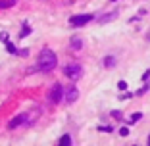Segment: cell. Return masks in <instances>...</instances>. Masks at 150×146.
<instances>
[{"label": "cell", "instance_id": "52a82bcc", "mask_svg": "<svg viewBox=\"0 0 150 146\" xmlns=\"http://www.w3.org/2000/svg\"><path fill=\"white\" fill-rule=\"evenodd\" d=\"M117 13H119V12H110V13H106V16L98 18V23H108V21H114V19L117 18Z\"/></svg>", "mask_w": 150, "mask_h": 146}, {"label": "cell", "instance_id": "9c48e42d", "mask_svg": "<svg viewBox=\"0 0 150 146\" xmlns=\"http://www.w3.org/2000/svg\"><path fill=\"white\" fill-rule=\"evenodd\" d=\"M115 66V58L114 56H106L104 58V67H114Z\"/></svg>", "mask_w": 150, "mask_h": 146}, {"label": "cell", "instance_id": "5bb4252c", "mask_svg": "<svg viewBox=\"0 0 150 146\" xmlns=\"http://www.w3.org/2000/svg\"><path fill=\"white\" fill-rule=\"evenodd\" d=\"M6 48H8V52H10V54H16V52H18V48H16L12 42H6Z\"/></svg>", "mask_w": 150, "mask_h": 146}, {"label": "cell", "instance_id": "7a4b0ae2", "mask_svg": "<svg viewBox=\"0 0 150 146\" xmlns=\"http://www.w3.org/2000/svg\"><path fill=\"white\" fill-rule=\"evenodd\" d=\"M64 75H67L69 79L77 81V79H81V75H83V67H81L79 63H69V66L64 67Z\"/></svg>", "mask_w": 150, "mask_h": 146}, {"label": "cell", "instance_id": "44dd1931", "mask_svg": "<svg viewBox=\"0 0 150 146\" xmlns=\"http://www.w3.org/2000/svg\"><path fill=\"white\" fill-rule=\"evenodd\" d=\"M112 115H114V117H121V111L115 110V111H112Z\"/></svg>", "mask_w": 150, "mask_h": 146}, {"label": "cell", "instance_id": "30bf717a", "mask_svg": "<svg viewBox=\"0 0 150 146\" xmlns=\"http://www.w3.org/2000/svg\"><path fill=\"white\" fill-rule=\"evenodd\" d=\"M141 117H142V114H141V111H137V114H133L131 117H129V121H127V123H129V125H133V123H137V121L141 119Z\"/></svg>", "mask_w": 150, "mask_h": 146}, {"label": "cell", "instance_id": "ffe728a7", "mask_svg": "<svg viewBox=\"0 0 150 146\" xmlns=\"http://www.w3.org/2000/svg\"><path fill=\"white\" fill-rule=\"evenodd\" d=\"M0 40H6L8 42V33H0Z\"/></svg>", "mask_w": 150, "mask_h": 146}, {"label": "cell", "instance_id": "ba28073f", "mask_svg": "<svg viewBox=\"0 0 150 146\" xmlns=\"http://www.w3.org/2000/svg\"><path fill=\"white\" fill-rule=\"evenodd\" d=\"M71 48L73 50H81L83 48V39H81V37H71Z\"/></svg>", "mask_w": 150, "mask_h": 146}, {"label": "cell", "instance_id": "ac0fdd59", "mask_svg": "<svg viewBox=\"0 0 150 146\" xmlns=\"http://www.w3.org/2000/svg\"><path fill=\"white\" fill-rule=\"evenodd\" d=\"M98 131H104V133H112L114 129H112V127H98Z\"/></svg>", "mask_w": 150, "mask_h": 146}, {"label": "cell", "instance_id": "8fae6325", "mask_svg": "<svg viewBox=\"0 0 150 146\" xmlns=\"http://www.w3.org/2000/svg\"><path fill=\"white\" fill-rule=\"evenodd\" d=\"M60 144H62V146H69L71 144V137H69V135H64V137L60 138Z\"/></svg>", "mask_w": 150, "mask_h": 146}, {"label": "cell", "instance_id": "d6986e66", "mask_svg": "<svg viewBox=\"0 0 150 146\" xmlns=\"http://www.w3.org/2000/svg\"><path fill=\"white\" fill-rule=\"evenodd\" d=\"M148 79H150V69L144 71V75H142V81H148Z\"/></svg>", "mask_w": 150, "mask_h": 146}, {"label": "cell", "instance_id": "3957f363", "mask_svg": "<svg viewBox=\"0 0 150 146\" xmlns=\"http://www.w3.org/2000/svg\"><path fill=\"white\" fill-rule=\"evenodd\" d=\"M62 98H64V89H62V85H60V83H56V85H54V89L50 90V94H48V100L54 102V104H58V102H62Z\"/></svg>", "mask_w": 150, "mask_h": 146}, {"label": "cell", "instance_id": "2e32d148", "mask_svg": "<svg viewBox=\"0 0 150 146\" xmlns=\"http://www.w3.org/2000/svg\"><path fill=\"white\" fill-rule=\"evenodd\" d=\"M119 135H121V137H129V129L127 127H121V129H119Z\"/></svg>", "mask_w": 150, "mask_h": 146}, {"label": "cell", "instance_id": "277c9868", "mask_svg": "<svg viewBox=\"0 0 150 146\" xmlns=\"http://www.w3.org/2000/svg\"><path fill=\"white\" fill-rule=\"evenodd\" d=\"M88 21H93V16H91V13H85V16H73V18H69V23H71V25H75V27H81V25H85V23H88Z\"/></svg>", "mask_w": 150, "mask_h": 146}, {"label": "cell", "instance_id": "e0dca14e", "mask_svg": "<svg viewBox=\"0 0 150 146\" xmlns=\"http://www.w3.org/2000/svg\"><path fill=\"white\" fill-rule=\"evenodd\" d=\"M148 89H150L148 85H144V87H142L141 90H137V94H139V96H141V94H144V92H146V90H148Z\"/></svg>", "mask_w": 150, "mask_h": 146}, {"label": "cell", "instance_id": "4fadbf2b", "mask_svg": "<svg viewBox=\"0 0 150 146\" xmlns=\"http://www.w3.org/2000/svg\"><path fill=\"white\" fill-rule=\"evenodd\" d=\"M29 33H31V27H29V25H25V29H23V31L19 33V39H23V37H27Z\"/></svg>", "mask_w": 150, "mask_h": 146}, {"label": "cell", "instance_id": "6da1fadb", "mask_svg": "<svg viewBox=\"0 0 150 146\" xmlns=\"http://www.w3.org/2000/svg\"><path fill=\"white\" fill-rule=\"evenodd\" d=\"M56 63H58V58H56V52L54 50H50V48H44L42 52H40V56H39V69L40 71H52L54 67H56Z\"/></svg>", "mask_w": 150, "mask_h": 146}, {"label": "cell", "instance_id": "9a60e30c", "mask_svg": "<svg viewBox=\"0 0 150 146\" xmlns=\"http://www.w3.org/2000/svg\"><path fill=\"white\" fill-rule=\"evenodd\" d=\"M117 89L119 90H127V83H125V81H119V83H117Z\"/></svg>", "mask_w": 150, "mask_h": 146}, {"label": "cell", "instance_id": "5b68a950", "mask_svg": "<svg viewBox=\"0 0 150 146\" xmlns=\"http://www.w3.org/2000/svg\"><path fill=\"white\" fill-rule=\"evenodd\" d=\"M64 98H66L67 104H73L77 98H79V89L77 87H71V89H66L64 90Z\"/></svg>", "mask_w": 150, "mask_h": 146}, {"label": "cell", "instance_id": "7402d4cb", "mask_svg": "<svg viewBox=\"0 0 150 146\" xmlns=\"http://www.w3.org/2000/svg\"><path fill=\"white\" fill-rule=\"evenodd\" d=\"M148 144H150V135H148Z\"/></svg>", "mask_w": 150, "mask_h": 146}, {"label": "cell", "instance_id": "8992f818", "mask_svg": "<svg viewBox=\"0 0 150 146\" xmlns=\"http://www.w3.org/2000/svg\"><path fill=\"white\" fill-rule=\"evenodd\" d=\"M25 121H27V114H19V115H16V117L8 123V127L10 129H16V127H19V125H23Z\"/></svg>", "mask_w": 150, "mask_h": 146}, {"label": "cell", "instance_id": "7c38bea8", "mask_svg": "<svg viewBox=\"0 0 150 146\" xmlns=\"http://www.w3.org/2000/svg\"><path fill=\"white\" fill-rule=\"evenodd\" d=\"M16 4V0H0V8H10Z\"/></svg>", "mask_w": 150, "mask_h": 146}, {"label": "cell", "instance_id": "603a6c76", "mask_svg": "<svg viewBox=\"0 0 150 146\" xmlns=\"http://www.w3.org/2000/svg\"><path fill=\"white\" fill-rule=\"evenodd\" d=\"M114 2H115V0H114Z\"/></svg>", "mask_w": 150, "mask_h": 146}]
</instances>
